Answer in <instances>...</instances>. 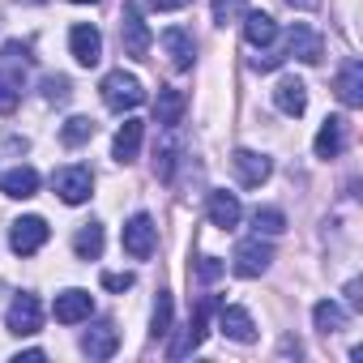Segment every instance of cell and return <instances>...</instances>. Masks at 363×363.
Here are the masks:
<instances>
[{"label":"cell","instance_id":"6da1fadb","mask_svg":"<svg viewBox=\"0 0 363 363\" xmlns=\"http://www.w3.org/2000/svg\"><path fill=\"white\" fill-rule=\"evenodd\" d=\"M26 69H30V56H26L22 43H5V48H0V116H9L22 103Z\"/></svg>","mask_w":363,"mask_h":363},{"label":"cell","instance_id":"7a4b0ae2","mask_svg":"<svg viewBox=\"0 0 363 363\" xmlns=\"http://www.w3.org/2000/svg\"><path fill=\"white\" fill-rule=\"evenodd\" d=\"M99 94H103V103H107L111 111H137V107L145 103V86H141L133 73H124V69L107 73V77L99 82Z\"/></svg>","mask_w":363,"mask_h":363},{"label":"cell","instance_id":"3957f363","mask_svg":"<svg viewBox=\"0 0 363 363\" xmlns=\"http://www.w3.org/2000/svg\"><path fill=\"white\" fill-rule=\"evenodd\" d=\"M150 43H154V35H150V26L141 18V5L137 0H124V13H120V48H124V56L145 60Z\"/></svg>","mask_w":363,"mask_h":363},{"label":"cell","instance_id":"277c9868","mask_svg":"<svg viewBox=\"0 0 363 363\" xmlns=\"http://www.w3.org/2000/svg\"><path fill=\"white\" fill-rule=\"evenodd\" d=\"M52 189L60 193V201H65V206H82V201H90V193H94V171H90V167H82V162L60 167V171L52 175Z\"/></svg>","mask_w":363,"mask_h":363},{"label":"cell","instance_id":"5b68a950","mask_svg":"<svg viewBox=\"0 0 363 363\" xmlns=\"http://www.w3.org/2000/svg\"><path fill=\"white\" fill-rule=\"evenodd\" d=\"M124 252L133 257V261H150L154 257V248H158V227H154V218L150 214H133L128 223H124Z\"/></svg>","mask_w":363,"mask_h":363},{"label":"cell","instance_id":"8992f818","mask_svg":"<svg viewBox=\"0 0 363 363\" xmlns=\"http://www.w3.org/2000/svg\"><path fill=\"white\" fill-rule=\"evenodd\" d=\"M269 265H274V248H269L261 235H252V240H240V244H235L231 269H235L240 278H261Z\"/></svg>","mask_w":363,"mask_h":363},{"label":"cell","instance_id":"52a82bcc","mask_svg":"<svg viewBox=\"0 0 363 363\" xmlns=\"http://www.w3.org/2000/svg\"><path fill=\"white\" fill-rule=\"evenodd\" d=\"M48 235H52V227H48L39 214H26V218H18V223L9 227V248H13L18 257H35V252L48 244Z\"/></svg>","mask_w":363,"mask_h":363},{"label":"cell","instance_id":"ba28073f","mask_svg":"<svg viewBox=\"0 0 363 363\" xmlns=\"http://www.w3.org/2000/svg\"><path fill=\"white\" fill-rule=\"evenodd\" d=\"M39 325H43V308H39V299H35L30 291L13 295V303H9V312H5V329L18 333V337H30V333H39Z\"/></svg>","mask_w":363,"mask_h":363},{"label":"cell","instance_id":"9c48e42d","mask_svg":"<svg viewBox=\"0 0 363 363\" xmlns=\"http://www.w3.org/2000/svg\"><path fill=\"white\" fill-rule=\"evenodd\" d=\"M210 308H214V299H210V295H206V299H201V303L193 308L189 325L179 329V337H175V342H171V350H167L171 359H184V354H193V350H197V346L206 342V320H210Z\"/></svg>","mask_w":363,"mask_h":363},{"label":"cell","instance_id":"30bf717a","mask_svg":"<svg viewBox=\"0 0 363 363\" xmlns=\"http://www.w3.org/2000/svg\"><path fill=\"white\" fill-rule=\"evenodd\" d=\"M69 52H73V60H77L82 69H94V65L103 60V35H99V26L77 22V26L69 30Z\"/></svg>","mask_w":363,"mask_h":363},{"label":"cell","instance_id":"8fae6325","mask_svg":"<svg viewBox=\"0 0 363 363\" xmlns=\"http://www.w3.org/2000/svg\"><path fill=\"white\" fill-rule=\"evenodd\" d=\"M90 312H94V295L82 291V286L60 291L56 303H52V316H56L60 325H82V320H90Z\"/></svg>","mask_w":363,"mask_h":363},{"label":"cell","instance_id":"7c38bea8","mask_svg":"<svg viewBox=\"0 0 363 363\" xmlns=\"http://www.w3.org/2000/svg\"><path fill=\"white\" fill-rule=\"evenodd\" d=\"M206 214H210V223H214L218 231H231V227H240V218H244V206H240V197H235V193H227V189H214V193L206 197Z\"/></svg>","mask_w":363,"mask_h":363},{"label":"cell","instance_id":"4fadbf2b","mask_svg":"<svg viewBox=\"0 0 363 363\" xmlns=\"http://www.w3.org/2000/svg\"><path fill=\"white\" fill-rule=\"evenodd\" d=\"M231 167H235V175H240L244 189H261L265 179H269V171H274V162L265 154H257V150H235Z\"/></svg>","mask_w":363,"mask_h":363},{"label":"cell","instance_id":"5bb4252c","mask_svg":"<svg viewBox=\"0 0 363 363\" xmlns=\"http://www.w3.org/2000/svg\"><path fill=\"white\" fill-rule=\"evenodd\" d=\"M286 56H295V60H303V65H320L325 43H320V35H316L312 26L295 22V26H291V35H286Z\"/></svg>","mask_w":363,"mask_h":363},{"label":"cell","instance_id":"9a60e30c","mask_svg":"<svg viewBox=\"0 0 363 363\" xmlns=\"http://www.w3.org/2000/svg\"><path fill=\"white\" fill-rule=\"evenodd\" d=\"M218 333L248 346V342H257V320H252L240 303H227V308H218Z\"/></svg>","mask_w":363,"mask_h":363},{"label":"cell","instance_id":"2e32d148","mask_svg":"<svg viewBox=\"0 0 363 363\" xmlns=\"http://www.w3.org/2000/svg\"><path fill=\"white\" fill-rule=\"evenodd\" d=\"M82 350H86L90 359H111V354L120 350V329H116L111 320L90 325V329L82 333Z\"/></svg>","mask_w":363,"mask_h":363},{"label":"cell","instance_id":"e0dca14e","mask_svg":"<svg viewBox=\"0 0 363 363\" xmlns=\"http://www.w3.org/2000/svg\"><path fill=\"white\" fill-rule=\"evenodd\" d=\"M0 193H5V197H18V201L35 197V193H39V171H35L30 162H18L13 171L0 175Z\"/></svg>","mask_w":363,"mask_h":363},{"label":"cell","instance_id":"ac0fdd59","mask_svg":"<svg viewBox=\"0 0 363 363\" xmlns=\"http://www.w3.org/2000/svg\"><path fill=\"white\" fill-rule=\"evenodd\" d=\"M274 103H278L282 116H303V111H308V86H303L299 77H282V82L274 86Z\"/></svg>","mask_w":363,"mask_h":363},{"label":"cell","instance_id":"d6986e66","mask_svg":"<svg viewBox=\"0 0 363 363\" xmlns=\"http://www.w3.org/2000/svg\"><path fill=\"white\" fill-rule=\"evenodd\" d=\"M162 48H167V56H171L175 69H193V60H197V43H193L189 30H179V26L162 30Z\"/></svg>","mask_w":363,"mask_h":363},{"label":"cell","instance_id":"ffe728a7","mask_svg":"<svg viewBox=\"0 0 363 363\" xmlns=\"http://www.w3.org/2000/svg\"><path fill=\"white\" fill-rule=\"evenodd\" d=\"M333 90H337V99L346 107H363V65L359 60H346L342 73H337V82H333Z\"/></svg>","mask_w":363,"mask_h":363},{"label":"cell","instance_id":"44dd1931","mask_svg":"<svg viewBox=\"0 0 363 363\" xmlns=\"http://www.w3.org/2000/svg\"><path fill=\"white\" fill-rule=\"evenodd\" d=\"M342 145H346V120H342V116H329V120L320 124L312 150H316V158H337Z\"/></svg>","mask_w":363,"mask_h":363},{"label":"cell","instance_id":"7402d4cb","mask_svg":"<svg viewBox=\"0 0 363 363\" xmlns=\"http://www.w3.org/2000/svg\"><path fill=\"white\" fill-rule=\"evenodd\" d=\"M244 39L261 52V48H269L274 39H278V22L269 18V13H257V9H248L244 13Z\"/></svg>","mask_w":363,"mask_h":363},{"label":"cell","instance_id":"603a6c76","mask_svg":"<svg viewBox=\"0 0 363 363\" xmlns=\"http://www.w3.org/2000/svg\"><path fill=\"white\" fill-rule=\"evenodd\" d=\"M141 133H145L141 120H124L120 133H116V141H111V158H116V162H133L137 150H141Z\"/></svg>","mask_w":363,"mask_h":363},{"label":"cell","instance_id":"cb8c5ba5","mask_svg":"<svg viewBox=\"0 0 363 363\" xmlns=\"http://www.w3.org/2000/svg\"><path fill=\"white\" fill-rule=\"evenodd\" d=\"M73 252L82 261H99L103 257V227L99 223H82L77 235H73Z\"/></svg>","mask_w":363,"mask_h":363},{"label":"cell","instance_id":"d4e9b609","mask_svg":"<svg viewBox=\"0 0 363 363\" xmlns=\"http://www.w3.org/2000/svg\"><path fill=\"white\" fill-rule=\"evenodd\" d=\"M312 325L329 337V333H342L346 329V308L342 303H333V299H320L316 308H312Z\"/></svg>","mask_w":363,"mask_h":363},{"label":"cell","instance_id":"484cf974","mask_svg":"<svg viewBox=\"0 0 363 363\" xmlns=\"http://www.w3.org/2000/svg\"><path fill=\"white\" fill-rule=\"evenodd\" d=\"M179 116H184V94L179 90H158V103H154V124L162 128H175Z\"/></svg>","mask_w":363,"mask_h":363},{"label":"cell","instance_id":"4316f807","mask_svg":"<svg viewBox=\"0 0 363 363\" xmlns=\"http://www.w3.org/2000/svg\"><path fill=\"white\" fill-rule=\"evenodd\" d=\"M94 120L90 116H73V120H65V128H60V141L69 145V150H77V145H86L90 137H94Z\"/></svg>","mask_w":363,"mask_h":363},{"label":"cell","instance_id":"83f0119b","mask_svg":"<svg viewBox=\"0 0 363 363\" xmlns=\"http://www.w3.org/2000/svg\"><path fill=\"white\" fill-rule=\"evenodd\" d=\"M252 227H257V235H282V231H286V214L274 210V206L252 210Z\"/></svg>","mask_w":363,"mask_h":363},{"label":"cell","instance_id":"f1b7e54d","mask_svg":"<svg viewBox=\"0 0 363 363\" xmlns=\"http://www.w3.org/2000/svg\"><path fill=\"white\" fill-rule=\"evenodd\" d=\"M150 333H154V337H167V333H171V295H167V291H158V299H154Z\"/></svg>","mask_w":363,"mask_h":363},{"label":"cell","instance_id":"f546056e","mask_svg":"<svg viewBox=\"0 0 363 363\" xmlns=\"http://www.w3.org/2000/svg\"><path fill=\"white\" fill-rule=\"evenodd\" d=\"M175 154H179V145H175V137H167V145H162V150H158V158H154L158 179H171V175H175Z\"/></svg>","mask_w":363,"mask_h":363},{"label":"cell","instance_id":"4dcf8cb0","mask_svg":"<svg viewBox=\"0 0 363 363\" xmlns=\"http://www.w3.org/2000/svg\"><path fill=\"white\" fill-rule=\"evenodd\" d=\"M43 99H48V103H69V99H73L69 77H43Z\"/></svg>","mask_w":363,"mask_h":363},{"label":"cell","instance_id":"1f68e13d","mask_svg":"<svg viewBox=\"0 0 363 363\" xmlns=\"http://www.w3.org/2000/svg\"><path fill=\"white\" fill-rule=\"evenodd\" d=\"M223 274H227V265H223L218 257H197V278H201V282H218Z\"/></svg>","mask_w":363,"mask_h":363},{"label":"cell","instance_id":"d6a6232c","mask_svg":"<svg viewBox=\"0 0 363 363\" xmlns=\"http://www.w3.org/2000/svg\"><path fill=\"white\" fill-rule=\"evenodd\" d=\"M240 9H244V0H214V22L227 26V18H235Z\"/></svg>","mask_w":363,"mask_h":363},{"label":"cell","instance_id":"836d02e7","mask_svg":"<svg viewBox=\"0 0 363 363\" xmlns=\"http://www.w3.org/2000/svg\"><path fill=\"white\" fill-rule=\"evenodd\" d=\"M103 286L107 291H128L133 286V274H103Z\"/></svg>","mask_w":363,"mask_h":363},{"label":"cell","instance_id":"e575fe53","mask_svg":"<svg viewBox=\"0 0 363 363\" xmlns=\"http://www.w3.org/2000/svg\"><path fill=\"white\" fill-rule=\"evenodd\" d=\"M184 5H193V0H150L154 13H175V9H184Z\"/></svg>","mask_w":363,"mask_h":363},{"label":"cell","instance_id":"d590c367","mask_svg":"<svg viewBox=\"0 0 363 363\" xmlns=\"http://www.w3.org/2000/svg\"><path fill=\"white\" fill-rule=\"evenodd\" d=\"M359 291H363V286H359V278H354V282H350V286H346V303H350V308H354V312H359V308H363V295H359Z\"/></svg>","mask_w":363,"mask_h":363},{"label":"cell","instance_id":"8d00e7d4","mask_svg":"<svg viewBox=\"0 0 363 363\" xmlns=\"http://www.w3.org/2000/svg\"><path fill=\"white\" fill-rule=\"evenodd\" d=\"M286 5H291V9H316L320 0H286Z\"/></svg>","mask_w":363,"mask_h":363},{"label":"cell","instance_id":"74e56055","mask_svg":"<svg viewBox=\"0 0 363 363\" xmlns=\"http://www.w3.org/2000/svg\"><path fill=\"white\" fill-rule=\"evenodd\" d=\"M73 5H99V0H73Z\"/></svg>","mask_w":363,"mask_h":363}]
</instances>
